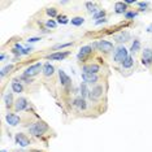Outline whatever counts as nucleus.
<instances>
[{"mask_svg":"<svg viewBox=\"0 0 152 152\" xmlns=\"http://www.w3.org/2000/svg\"><path fill=\"white\" fill-rule=\"evenodd\" d=\"M48 130V126L45 125L44 122H35L33 126L29 127V131L30 134H33L34 136H40L43 135L45 131Z\"/></svg>","mask_w":152,"mask_h":152,"instance_id":"obj_1","label":"nucleus"},{"mask_svg":"<svg viewBox=\"0 0 152 152\" xmlns=\"http://www.w3.org/2000/svg\"><path fill=\"white\" fill-rule=\"evenodd\" d=\"M126 57H127V50L125 47H118L116 50V52H114L113 59L116 63H124Z\"/></svg>","mask_w":152,"mask_h":152,"instance_id":"obj_2","label":"nucleus"},{"mask_svg":"<svg viewBox=\"0 0 152 152\" xmlns=\"http://www.w3.org/2000/svg\"><path fill=\"white\" fill-rule=\"evenodd\" d=\"M40 69H42V64L40 63H36L34 64V65H31V66H29V68L26 69V72H25V75L26 77H34V75H36L39 72H40Z\"/></svg>","mask_w":152,"mask_h":152,"instance_id":"obj_3","label":"nucleus"},{"mask_svg":"<svg viewBox=\"0 0 152 152\" xmlns=\"http://www.w3.org/2000/svg\"><path fill=\"white\" fill-rule=\"evenodd\" d=\"M142 64L144 66H151L152 64V51L150 48H146L143 51V55H142Z\"/></svg>","mask_w":152,"mask_h":152,"instance_id":"obj_4","label":"nucleus"},{"mask_svg":"<svg viewBox=\"0 0 152 152\" xmlns=\"http://www.w3.org/2000/svg\"><path fill=\"white\" fill-rule=\"evenodd\" d=\"M14 139H16V143L20 144L21 147H26V146H29V138L22 134V133H18V134H16V136H14Z\"/></svg>","mask_w":152,"mask_h":152,"instance_id":"obj_5","label":"nucleus"},{"mask_svg":"<svg viewBox=\"0 0 152 152\" xmlns=\"http://www.w3.org/2000/svg\"><path fill=\"white\" fill-rule=\"evenodd\" d=\"M95 47H99L100 51H104V52H109L113 48V44L108 40H100L99 43H95Z\"/></svg>","mask_w":152,"mask_h":152,"instance_id":"obj_6","label":"nucleus"},{"mask_svg":"<svg viewBox=\"0 0 152 152\" xmlns=\"http://www.w3.org/2000/svg\"><path fill=\"white\" fill-rule=\"evenodd\" d=\"M82 80L85 81V83H95L98 82V75L91 74V73H82Z\"/></svg>","mask_w":152,"mask_h":152,"instance_id":"obj_7","label":"nucleus"},{"mask_svg":"<svg viewBox=\"0 0 152 152\" xmlns=\"http://www.w3.org/2000/svg\"><path fill=\"white\" fill-rule=\"evenodd\" d=\"M102 94H103V87L102 86H96V87H94L92 91H90V99H92V100H98L100 96H102Z\"/></svg>","mask_w":152,"mask_h":152,"instance_id":"obj_8","label":"nucleus"},{"mask_svg":"<svg viewBox=\"0 0 152 152\" xmlns=\"http://www.w3.org/2000/svg\"><path fill=\"white\" fill-rule=\"evenodd\" d=\"M82 70H83V73H91V74H96V73L99 72V65H96V64L85 65L83 68H82Z\"/></svg>","mask_w":152,"mask_h":152,"instance_id":"obj_9","label":"nucleus"},{"mask_svg":"<svg viewBox=\"0 0 152 152\" xmlns=\"http://www.w3.org/2000/svg\"><path fill=\"white\" fill-rule=\"evenodd\" d=\"M91 51H92V47H91V45H85V47H82L80 50V53H78V59L83 60L87 55L91 53Z\"/></svg>","mask_w":152,"mask_h":152,"instance_id":"obj_10","label":"nucleus"},{"mask_svg":"<svg viewBox=\"0 0 152 152\" xmlns=\"http://www.w3.org/2000/svg\"><path fill=\"white\" fill-rule=\"evenodd\" d=\"M7 122L11 126H16V125H18L20 124V117L18 116H16V114H12V113H9V114H7Z\"/></svg>","mask_w":152,"mask_h":152,"instance_id":"obj_11","label":"nucleus"},{"mask_svg":"<svg viewBox=\"0 0 152 152\" xmlns=\"http://www.w3.org/2000/svg\"><path fill=\"white\" fill-rule=\"evenodd\" d=\"M69 55V52H55L52 55H48V60H63Z\"/></svg>","mask_w":152,"mask_h":152,"instance_id":"obj_12","label":"nucleus"},{"mask_svg":"<svg viewBox=\"0 0 152 152\" xmlns=\"http://www.w3.org/2000/svg\"><path fill=\"white\" fill-rule=\"evenodd\" d=\"M59 77H60V81H61L63 86H69L70 85V78L66 75V73L64 70H59Z\"/></svg>","mask_w":152,"mask_h":152,"instance_id":"obj_13","label":"nucleus"},{"mask_svg":"<svg viewBox=\"0 0 152 152\" xmlns=\"http://www.w3.org/2000/svg\"><path fill=\"white\" fill-rule=\"evenodd\" d=\"M27 107V100L25 98H20L16 103V111H23Z\"/></svg>","mask_w":152,"mask_h":152,"instance_id":"obj_14","label":"nucleus"},{"mask_svg":"<svg viewBox=\"0 0 152 152\" xmlns=\"http://www.w3.org/2000/svg\"><path fill=\"white\" fill-rule=\"evenodd\" d=\"M55 72V68L51 64H45V65H43V74L45 75V77H50V75H52Z\"/></svg>","mask_w":152,"mask_h":152,"instance_id":"obj_15","label":"nucleus"},{"mask_svg":"<svg viewBox=\"0 0 152 152\" xmlns=\"http://www.w3.org/2000/svg\"><path fill=\"white\" fill-rule=\"evenodd\" d=\"M126 9H127V7H126L125 3L118 1V3H116V5H114V11H116V13H125Z\"/></svg>","mask_w":152,"mask_h":152,"instance_id":"obj_16","label":"nucleus"},{"mask_svg":"<svg viewBox=\"0 0 152 152\" xmlns=\"http://www.w3.org/2000/svg\"><path fill=\"white\" fill-rule=\"evenodd\" d=\"M74 105H75V107H78L80 109H86V107H87V104H86V102H85L83 98L75 99L74 100Z\"/></svg>","mask_w":152,"mask_h":152,"instance_id":"obj_17","label":"nucleus"},{"mask_svg":"<svg viewBox=\"0 0 152 152\" xmlns=\"http://www.w3.org/2000/svg\"><path fill=\"white\" fill-rule=\"evenodd\" d=\"M114 39L118 42V43H122V42H126L127 39H129V33H121V34H118L114 36Z\"/></svg>","mask_w":152,"mask_h":152,"instance_id":"obj_18","label":"nucleus"},{"mask_svg":"<svg viewBox=\"0 0 152 152\" xmlns=\"http://www.w3.org/2000/svg\"><path fill=\"white\" fill-rule=\"evenodd\" d=\"M12 90L14 91V92H17V94H20V92H22V90H23V87H22V85L21 83H18V82H13L12 83Z\"/></svg>","mask_w":152,"mask_h":152,"instance_id":"obj_19","label":"nucleus"},{"mask_svg":"<svg viewBox=\"0 0 152 152\" xmlns=\"http://www.w3.org/2000/svg\"><path fill=\"white\" fill-rule=\"evenodd\" d=\"M133 63H134V61H133V57L131 56H127L125 59V61L122 63V66L125 69H129V68H131V66H133Z\"/></svg>","mask_w":152,"mask_h":152,"instance_id":"obj_20","label":"nucleus"},{"mask_svg":"<svg viewBox=\"0 0 152 152\" xmlns=\"http://www.w3.org/2000/svg\"><path fill=\"white\" fill-rule=\"evenodd\" d=\"M72 25H74V26H81L82 23L85 22V18L83 17H74V18H72Z\"/></svg>","mask_w":152,"mask_h":152,"instance_id":"obj_21","label":"nucleus"},{"mask_svg":"<svg viewBox=\"0 0 152 152\" xmlns=\"http://www.w3.org/2000/svg\"><path fill=\"white\" fill-rule=\"evenodd\" d=\"M81 94H82V98L90 96V91H89V89H87L86 83H82V85H81Z\"/></svg>","mask_w":152,"mask_h":152,"instance_id":"obj_22","label":"nucleus"},{"mask_svg":"<svg viewBox=\"0 0 152 152\" xmlns=\"http://www.w3.org/2000/svg\"><path fill=\"white\" fill-rule=\"evenodd\" d=\"M12 104H13V96H12V94H7L5 95V105L11 107Z\"/></svg>","mask_w":152,"mask_h":152,"instance_id":"obj_23","label":"nucleus"},{"mask_svg":"<svg viewBox=\"0 0 152 152\" xmlns=\"http://www.w3.org/2000/svg\"><path fill=\"white\" fill-rule=\"evenodd\" d=\"M139 48H141V42L134 40V43L131 45V52H136V51H139Z\"/></svg>","mask_w":152,"mask_h":152,"instance_id":"obj_24","label":"nucleus"},{"mask_svg":"<svg viewBox=\"0 0 152 152\" xmlns=\"http://www.w3.org/2000/svg\"><path fill=\"white\" fill-rule=\"evenodd\" d=\"M12 69H13V65H7L5 68H3V69H1V73H0V74H1V77H4V75L7 74L8 72L12 70Z\"/></svg>","mask_w":152,"mask_h":152,"instance_id":"obj_25","label":"nucleus"},{"mask_svg":"<svg viewBox=\"0 0 152 152\" xmlns=\"http://www.w3.org/2000/svg\"><path fill=\"white\" fill-rule=\"evenodd\" d=\"M86 7L89 8V11H90V12H92L94 14L96 13V7L92 4V3H86Z\"/></svg>","mask_w":152,"mask_h":152,"instance_id":"obj_26","label":"nucleus"},{"mask_svg":"<svg viewBox=\"0 0 152 152\" xmlns=\"http://www.w3.org/2000/svg\"><path fill=\"white\" fill-rule=\"evenodd\" d=\"M57 20H59V23H63V25H65V23H68V17L66 16H59L57 17Z\"/></svg>","mask_w":152,"mask_h":152,"instance_id":"obj_27","label":"nucleus"},{"mask_svg":"<svg viewBox=\"0 0 152 152\" xmlns=\"http://www.w3.org/2000/svg\"><path fill=\"white\" fill-rule=\"evenodd\" d=\"M47 14L48 16H51V17H55L57 14V12H56V9L55 8H48L47 9Z\"/></svg>","mask_w":152,"mask_h":152,"instance_id":"obj_28","label":"nucleus"},{"mask_svg":"<svg viewBox=\"0 0 152 152\" xmlns=\"http://www.w3.org/2000/svg\"><path fill=\"white\" fill-rule=\"evenodd\" d=\"M104 12H103V11H99V12H96V13L95 14H94V18H95V20H98V18L99 17H102V18H104Z\"/></svg>","mask_w":152,"mask_h":152,"instance_id":"obj_29","label":"nucleus"},{"mask_svg":"<svg viewBox=\"0 0 152 152\" xmlns=\"http://www.w3.org/2000/svg\"><path fill=\"white\" fill-rule=\"evenodd\" d=\"M69 45H72V43H65V44H57L53 47V50H59V48H64V47H69Z\"/></svg>","mask_w":152,"mask_h":152,"instance_id":"obj_30","label":"nucleus"},{"mask_svg":"<svg viewBox=\"0 0 152 152\" xmlns=\"http://www.w3.org/2000/svg\"><path fill=\"white\" fill-rule=\"evenodd\" d=\"M48 27H52V29H55L56 27V22L55 21H52V20H50V21H47V23H45Z\"/></svg>","mask_w":152,"mask_h":152,"instance_id":"obj_31","label":"nucleus"},{"mask_svg":"<svg viewBox=\"0 0 152 152\" xmlns=\"http://www.w3.org/2000/svg\"><path fill=\"white\" fill-rule=\"evenodd\" d=\"M125 16H126V18H134V17H136V13L135 12H129V13H126Z\"/></svg>","mask_w":152,"mask_h":152,"instance_id":"obj_32","label":"nucleus"},{"mask_svg":"<svg viewBox=\"0 0 152 152\" xmlns=\"http://www.w3.org/2000/svg\"><path fill=\"white\" fill-rule=\"evenodd\" d=\"M38 40H40V38H29L27 39L29 43H35V42H38Z\"/></svg>","mask_w":152,"mask_h":152,"instance_id":"obj_33","label":"nucleus"},{"mask_svg":"<svg viewBox=\"0 0 152 152\" xmlns=\"http://www.w3.org/2000/svg\"><path fill=\"white\" fill-rule=\"evenodd\" d=\"M138 5H139L141 8H147L148 3H143V1H141V3H138Z\"/></svg>","mask_w":152,"mask_h":152,"instance_id":"obj_34","label":"nucleus"},{"mask_svg":"<svg viewBox=\"0 0 152 152\" xmlns=\"http://www.w3.org/2000/svg\"><path fill=\"white\" fill-rule=\"evenodd\" d=\"M105 21H107L105 18H100V20L96 21V25H99V23H102V22H105Z\"/></svg>","mask_w":152,"mask_h":152,"instance_id":"obj_35","label":"nucleus"},{"mask_svg":"<svg viewBox=\"0 0 152 152\" xmlns=\"http://www.w3.org/2000/svg\"><path fill=\"white\" fill-rule=\"evenodd\" d=\"M133 3H135L134 0H125V4H133Z\"/></svg>","mask_w":152,"mask_h":152,"instance_id":"obj_36","label":"nucleus"},{"mask_svg":"<svg viewBox=\"0 0 152 152\" xmlns=\"http://www.w3.org/2000/svg\"><path fill=\"white\" fill-rule=\"evenodd\" d=\"M147 31H150V33H152V25H151L150 27H148V30H147Z\"/></svg>","mask_w":152,"mask_h":152,"instance_id":"obj_37","label":"nucleus"},{"mask_svg":"<svg viewBox=\"0 0 152 152\" xmlns=\"http://www.w3.org/2000/svg\"><path fill=\"white\" fill-rule=\"evenodd\" d=\"M30 152H40V151H38V150H33V151H30Z\"/></svg>","mask_w":152,"mask_h":152,"instance_id":"obj_38","label":"nucleus"},{"mask_svg":"<svg viewBox=\"0 0 152 152\" xmlns=\"http://www.w3.org/2000/svg\"><path fill=\"white\" fill-rule=\"evenodd\" d=\"M1 152H5V150H1Z\"/></svg>","mask_w":152,"mask_h":152,"instance_id":"obj_39","label":"nucleus"}]
</instances>
